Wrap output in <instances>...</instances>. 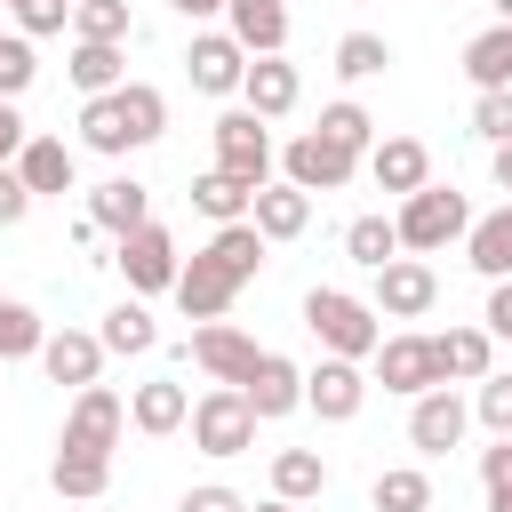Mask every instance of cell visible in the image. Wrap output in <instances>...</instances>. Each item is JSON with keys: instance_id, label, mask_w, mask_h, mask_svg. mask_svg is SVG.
<instances>
[{"instance_id": "cell-7", "label": "cell", "mask_w": 512, "mask_h": 512, "mask_svg": "<svg viewBox=\"0 0 512 512\" xmlns=\"http://www.w3.org/2000/svg\"><path fill=\"white\" fill-rule=\"evenodd\" d=\"M112 264H120L128 296H160V288H176V272H184L168 224H144V232H128V240H112Z\"/></svg>"}, {"instance_id": "cell-39", "label": "cell", "mask_w": 512, "mask_h": 512, "mask_svg": "<svg viewBox=\"0 0 512 512\" xmlns=\"http://www.w3.org/2000/svg\"><path fill=\"white\" fill-rule=\"evenodd\" d=\"M48 488H56V496H72V504H96V496L112 488V464H88V456H56V464H48Z\"/></svg>"}, {"instance_id": "cell-40", "label": "cell", "mask_w": 512, "mask_h": 512, "mask_svg": "<svg viewBox=\"0 0 512 512\" xmlns=\"http://www.w3.org/2000/svg\"><path fill=\"white\" fill-rule=\"evenodd\" d=\"M32 80H40V56H32V40H24V32H0V104H16Z\"/></svg>"}, {"instance_id": "cell-11", "label": "cell", "mask_w": 512, "mask_h": 512, "mask_svg": "<svg viewBox=\"0 0 512 512\" xmlns=\"http://www.w3.org/2000/svg\"><path fill=\"white\" fill-rule=\"evenodd\" d=\"M256 360H264V344H256L248 328H232V320H200V328H192V368H200L208 384H248Z\"/></svg>"}, {"instance_id": "cell-5", "label": "cell", "mask_w": 512, "mask_h": 512, "mask_svg": "<svg viewBox=\"0 0 512 512\" xmlns=\"http://www.w3.org/2000/svg\"><path fill=\"white\" fill-rule=\"evenodd\" d=\"M208 136H216V168H224L232 184H248V192H264V184H272V160H280V152H272V128H264L248 104H232Z\"/></svg>"}, {"instance_id": "cell-52", "label": "cell", "mask_w": 512, "mask_h": 512, "mask_svg": "<svg viewBox=\"0 0 512 512\" xmlns=\"http://www.w3.org/2000/svg\"><path fill=\"white\" fill-rule=\"evenodd\" d=\"M488 512H512V496H488Z\"/></svg>"}, {"instance_id": "cell-45", "label": "cell", "mask_w": 512, "mask_h": 512, "mask_svg": "<svg viewBox=\"0 0 512 512\" xmlns=\"http://www.w3.org/2000/svg\"><path fill=\"white\" fill-rule=\"evenodd\" d=\"M480 488H488V496H512V440L480 448Z\"/></svg>"}, {"instance_id": "cell-41", "label": "cell", "mask_w": 512, "mask_h": 512, "mask_svg": "<svg viewBox=\"0 0 512 512\" xmlns=\"http://www.w3.org/2000/svg\"><path fill=\"white\" fill-rule=\"evenodd\" d=\"M472 136L496 152V144H512V88H480L472 96Z\"/></svg>"}, {"instance_id": "cell-18", "label": "cell", "mask_w": 512, "mask_h": 512, "mask_svg": "<svg viewBox=\"0 0 512 512\" xmlns=\"http://www.w3.org/2000/svg\"><path fill=\"white\" fill-rule=\"evenodd\" d=\"M40 368H48V384L88 392V384L104 376V336H96V328H56V336L40 344Z\"/></svg>"}, {"instance_id": "cell-2", "label": "cell", "mask_w": 512, "mask_h": 512, "mask_svg": "<svg viewBox=\"0 0 512 512\" xmlns=\"http://www.w3.org/2000/svg\"><path fill=\"white\" fill-rule=\"evenodd\" d=\"M304 328H312V344L328 360H360V368L384 344V312L368 296H352V288H304Z\"/></svg>"}, {"instance_id": "cell-54", "label": "cell", "mask_w": 512, "mask_h": 512, "mask_svg": "<svg viewBox=\"0 0 512 512\" xmlns=\"http://www.w3.org/2000/svg\"><path fill=\"white\" fill-rule=\"evenodd\" d=\"M0 8H24V0H0Z\"/></svg>"}, {"instance_id": "cell-25", "label": "cell", "mask_w": 512, "mask_h": 512, "mask_svg": "<svg viewBox=\"0 0 512 512\" xmlns=\"http://www.w3.org/2000/svg\"><path fill=\"white\" fill-rule=\"evenodd\" d=\"M248 224H256L264 240H304V224H312V192H296V184L280 176V184H264V192H256Z\"/></svg>"}, {"instance_id": "cell-32", "label": "cell", "mask_w": 512, "mask_h": 512, "mask_svg": "<svg viewBox=\"0 0 512 512\" xmlns=\"http://www.w3.org/2000/svg\"><path fill=\"white\" fill-rule=\"evenodd\" d=\"M72 40L128 48V40H136V16H128V0H72Z\"/></svg>"}, {"instance_id": "cell-47", "label": "cell", "mask_w": 512, "mask_h": 512, "mask_svg": "<svg viewBox=\"0 0 512 512\" xmlns=\"http://www.w3.org/2000/svg\"><path fill=\"white\" fill-rule=\"evenodd\" d=\"M480 328L512 344V280H488V312H480Z\"/></svg>"}, {"instance_id": "cell-1", "label": "cell", "mask_w": 512, "mask_h": 512, "mask_svg": "<svg viewBox=\"0 0 512 512\" xmlns=\"http://www.w3.org/2000/svg\"><path fill=\"white\" fill-rule=\"evenodd\" d=\"M160 136H168V96H160L152 80H128V88L80 104V144L104 152V160H128V152H144V144H160Z\"/></svg>"}, {"instance_id": "cell-15", "label": "cell", "mask_w": 512, "mask_h": 512, "mask_svg": "<svg viewBox=\"0 0 512 512\" xmlns=\"http://www.w3.org/2000/svg\"><path fill=\"white\" fill-rule=\"evenodd\" d=\"M176 304H184V320H224L232 312V296H240V280L200 248V256H184V272H176V288H168Z\"/></svg>"}, {"instance_id": "cell-4", "label": "cell", "mask_w": 512, "mask_h": 512, "mask_svg": "<svg viewBox=\"0 0 512 512\" xmlns=\"http://www.w3.org/2000/svg\"><path fill=\"white\" fill-rule=\"evenodd\" d=\"M120 424H128L120 392H112V384H88V392H72V408H64V440H56V456L112 464V448H120Z\"/></svg>"}, {"instance_id": "cell-48", "label": "cell", "mask_w": 512, "mask_h": 512, "mask_svg": "<svg viewBox=\"0 0 512 512\" xmlns=\"http://www.w3.org/2000/svg\"><path fill=\"white\" fill-rule=\"evenodd\" d=\"M32 144V128H24V112L16 104H0V168H16V152Z\"/></svg>"}, {"instance_id": "cell-44", "label": "cell", "mask_w": 512, "mask_h": 512, "mask_svg": "<svg viewBox=\"0 0 512 512\" xmlns=\"http://www.w3.org/2000/svg\"><path fill=\"white\" fill-rule=\"evenodd\" d=\"M176 512H248V504H240L224 480H200V488H184V496H176Z\"/></svg>"}, {"instance_id": "cell-42", "label": "cell", "mask_w": 512, "mask_h": 512, "mask_svg": "<svg viewBox=\"0 0 512 512\" xmlns=\"http://www.w3.org/2000/svg\"><path fill=\"white\" fill-rule=\"evenodd\" d=\"M472 416L496 432V440H512V368H496V376H480V392H472Z\"/></svg>"}, {"instance_id": "cell-8", "label": "cell", "mask_w": 512, "mask_h": 512, "mask_svg": "<svg viewBox=\"0 0 512 512\" xmlns=\"http://www.w3.org/2000/svg\"><path fill=\"white\" fill-rule=\"evenodd\" d=\"M368 368H376V384H384V392H400V400H424V392H440V360H432V336H416V328L384 336Z\"/></svg>"}, {"instance_id": "cell-28", "label": "cell", "mask_w": 512, "mask_h": 512, "mask_svg": "<svg viewBox=\"0 0 512 512\" xmlns=\"http://www.w3.org/2000/svg\"><path fill=\"white\" fill-rule=\"evenodd\" d=\"M96 336H104V352H120V360H128V352H152V344H160V320H152V304H144V296H120V304L104 312V328H96Z\"/></svg>"}, {"instance_id": "cell-21", "label": "cell", "mask_w": 512, "mask_h": 512, "mask_svg": "<svg viewBox=\"0 0 512 512\" xmlns=\"http://www.w3.org/2000/svg\"><path fill=\"white\" fill-rule=\"evenodd\" d=\"M128 424H136L144 440H168V432H184V424H192V392H184V384H168V376H152V384H136V392H128Z\"/></svg>"}, {"instance_id": "cell-49", "label": "cell", "mask_w": 512, "mask_h": 512, "mask_svg": "<svg viewBox=\"0 0 512 512\" xmlns=\"http://www.w3.org/2000/svg\"><path fill=\"white\" fill-rule=\"evenodd\" d=\"M184 24H208V16H224V0H168Z\"/></svg>"}, {"instance_id": "cell-33", "label": "cell", "mask_w": 512, "mask_h": 512, "mask_svg": "<svg viewBox=\"0 0 512 512\" xmlns=\"http://www.w3.org/2000/svg\"><path fill=\"white\" fill-rule=\"evenodd\" d=\"M320 136H328V144H344L352 160H368V152H376V120H368V104H352V96L320 104Z\"/></svg>"}, {"instance_id": "cell-12", "label": "cell", "mask_w": 512, "mask_h": 512, "mask_svg": "<svg viewBox=\"0 0 512 512\" xmlns=\"http://www.w3.org/2000/svg\"><path fill=\"white\" fill-rule=\"evenodd\" d=\"M384 320H424L432 304H440V272L424 264V256H392L384 272H376V296H368Z\"/></svg>"}, {"instance_id": "cell-37", "label": "cell", "mask_w": 512, "mask_h": 512, "mask_svg": "<svg viewBox=\"0 0 512 512\" xmlns=\"http://www.w3.org/2000/svg\"><path fill=\"white\" fill-rule=\"evenodd\" d=\"M40 344H48V320L32 304L0 296V360H40Z\"/></svg>"}, {"instance_id": "cell-50", "label": "cell", "mask_w": 512, "mask_h": 512, "mask_svg": "<svg viewBox=\"0 0 512 512\" xmlns=\"http://www.w3.org/2000/svg\"><path fill=\"white\" fill-rule=\"evenodd\" d=\"M488 176H496V184L512 192V144H496V152H488Z\"/></svg>"}, {"instance_id": "cell-46", "label": "cell", "mask_w": 512, "mask_h": 512, "mask_svg": "<svg viewBox=\"0 0 512 512\" xmlns=\"http://www.w3.org/2000/svg\"><path fill=\"white\" fill-rule=\"evenodd\" d=\"M24 216H32V192H24V176H16V168H0V232H8V224H24Z\"/></svg>"}, {"instance_id": "cell-20", "label": "cell", "mask_w": 512, "mask_h": 512, "mask_svg": "<svg viewBox=\"0 0 512 512\" xmlns=\"http://www.w3.org/2000/svg\"><path fill=\"white\" fill-rule=\"evenodd\" d=\"M16 176H24V192H32V200H64V192H72V176H80V160H72V144H64V136H32V144L16 152Z\"/></svg>"}, {"instance_id": "cell-14", "label": "cell", "mask_w": 512, "mask_h": 512, "mask_svg": "<svg viewBox=\"0 0 512 512\" xmlns=\"http://www.w3.org/2000/svg\"><path fill=\"white\" fill-rule=\"evenodd\" d=\"M184 72H192L200 96H240V80H248V48H240L232 32H192Z\"/></svg>"}, {"instance_id": "cell-16", "label": "cell", "mask_w": 512, "mask_h": 512, "mask_svg": "<svg viewBox=\"0 0 512 512\" xmlns=\"http://www.w3.org/2000/svg\"><path fill=\"white\" fill-rule=\"evenodd\" d=\"M240 400L256 408V424H272V416H296V408H304V368H296L288 352H264V360L248 368Z\"/></svg>"}, {"instance_id": "cell-23", "label": "cell", "mask_w": 512, "mask_h": 512, "mask_svg": "<svg viewBox=\"0 0 512 512\" xmlns=\"http://www.w3.org/2000/svg\"><path fill=\"white\" fill-rule=\"evenodd\" d=\"M368 176H376V192H424L432 184V152L416 144V136H384L376 152H368Z\"/></svg>"}, {"instance_id": "cell-31", "label": "cell", "mask_w": 512, "mask_h": 512, "mask_svg": "<svg viewBox=\"0 0 512 512\" xmlns=\"http://www.w3.org/2000/svg\"><path fill=\"white\" fill-rule=\"evenodd\" d=\"M264 248H272V240H264L256 224H216V232H208V256H216V264H224L240 288L264 272Z\"/></svg>"}, {"instance_id": "cell-30", "label": "cell", "mask_w": 512, "mask_h": 512, "mask_svg": "<svg viewBox=\"0 0 512 512\" xmlns=\"http://www.w3.org/2000/svg\"><path fill=\"white\" fill-rule=\"evenodd\" d=\"M464 80L472 88H512V24H488L464 40Z\"/></svg>"}, {"instance_id": "cell-36", "label": "cell", "mask_w": 512, "mask_h": 512, "mask_svg": "<svg viewBox=\"0 0 512 512\" xmlns=\"http://www.w3.org/2000/svg\"><path fill=\"white\" fill-rule=\"evenodd\" d=\"M368 504H376V512H432V480H424L416 464H392V472H376Z\"/></svg>"}, {"instance_id": "cell-34", "label": "cell", "mask_w": 512, "mask_h": 512, "mask_svg": "<svg viewBox=\"0 0 512 512\" xmlns=\"http://www.w3.org/2000/svg\"><path fill=\"white\" fill-rule=\"evenodd\" d=\"M192 208H200L208 224H248V208H256V192H248V184H232L224 168H208V176L192 184Z\"/></svg>"}, {"instance_id": "cell-27", "label": "cell", "mask_w": 512, "mask_h": 512, "mask_svg": "<svg viewBox=\"0 0 512 512\" xmlns=\"http://www.w3.org/2000/svg\"><path fill=\"white\" fill-rule=\"evenodd\" d=\"M464 256H472V272H480V280H512V200H504L496 216H472Z\"/></svg>"}, {"instance_id": "cell-6", "label": "cell", "mask_w": 512, "mask_h": 512, "mask_svg": "<svg viewBox=\"0 0 512 512\" xmlns=\"http://www.w3.org/2000/svg\"><path fill=\"white\" fill-rule=\"evenodd\" d=\"M192 448L200 456H248L256 448V408L240 400V384H208L192 400Z\"/></svg>"}, {"instance_id": "cell-26", "label": "cell", "mask_w": 512, "mask_h": 512, "mask_svg": "<svg viewBox=\"0 0 512 512\" xmlns=\"http://www.w3.org/2000/svg\"><path fill=\"white\" fill-rule=\"evenodd\" d=\"M72 88H80V104L88 96H112V88H128V48H104V40H72Z\"/></svg>"}, {"instance_id": "cell-35", "label": "cell", "mask_w": 512, "mask_h": 512, "mask_svg": "<svg viewBox=\"0 0 512 512\" xmlns=\"http://www.w3.org/2000/svg\"><path fill=\"white\" fill-rule=\"evenodd\" d=\"M344 256H352L360 272H384V264L400 256V232H392V216H352V224H344Z\"/></svg>"}, {"instance_id": "cell-29", "label": "cell", "mask_w": 512, "mask_h": 512, "mask_svg": "<svg viewBox=\"0 0 512 512\" xmlns=\"http://www.w3.org/2000/svg\"><path fill=\"white\" fill-rule=\"evenodd\" d=\"M320 488H328V456L320 448H280L272 456V496L280 504H312Z\"/></svg>"}, {"instance_id": "cell-51", "label": "cell", "mask_w": 512, "mask_h": 512, "mask_svg": "<svg viewBox=\"0 0 512 512\" xmlns=\"http://www.w3.org/2000/svg\"><path fill=\"white\" fill-rule=\"evenodd\" d=\"M488 8H496V24H512V0H488Z\"/></svg>"}, {"instance_id": "cell-43", "label": "cell", "mask_w": 512, "mask_h": 512, "mask_svg": "<svg viewBox=\"0 0 512 512\" xmlns=\"http://www.w3.org/2000/svg\"><path fill=\"white\" fill-rule=\"evenodd\" d=\"M16 24H24V40H48V32H64V24H72V0H24V8H16Z\"/></svg>"}, {"instance_id": "cell-24", "label": "cell", "mask_w": 512, "mask_h": 512, "mask_svg": "<svg viewBox=\"0 0 512 512\" xmlns=\"http://www.w3.org/2000/svg\"><path fill=\"white\" fill-rule=\"evenodd\" d=\"M432 360H440V384H480V376H496V336L448 328V336H432Z\"/></svg>"}, {"instance_id": "cell-19", "label": "cell", "mask_w": 512, "mask_h": 512, "mask_svg": "<svg viewBox=\"0 0 512 512\" xmlns=\"http://www.w3.org/2000/svg\"><path fill=\"white\" fill-rule=\"evenodd\" d=\"M296 96H304V72H296L288 56H248L240 104H248L256 120H280V112H296Z\"/></svg>"}, {"instance_id": "cell-10", "label": "cell", "mask_w": 512, "mask_h": 512, "mask_svg": "<svg viewBox=\"0 0 512 512\" xmlns=\"http://www.w3.org/2000/svg\"><path fill=\"white\" fill-rule=\"evenodd\" d=\"M352 168H360V160H352L344 144H328L320 128L288 136V152H280V176H288L296 192H344V184H352Z\"/></svg>"}, {"instance_id": "cell-9", "label": "cell", "mask_w": 512, "mask_h": 512, "mask_svg": "<svg viewBox=\"0 0 512 512\" xmlns=\"http://www.w3.org/2000/svg\"><path fill=\"white\" fill-rule=\"evenodd\" d=\"M368 384H376V376H368L360 360H328V352H320V368H304V408H312L320 424H352V416L368 408Z\"/></svg>"}, {"instance_id": "cell-38", "label": "cell", "mask_w": 512, "mask_h": 512, "mask_svg": "<svg viewBox=\"0 0 512 512\" xmlns=\"http://www.w3.org/2000/svg\"><path fill=\"white\" fill-rule=\"evenodd\" d=\"M384 64H392L384 32H344V40H336V80H352V88H360V80H376Z\"/></svg>"}, {"instance_id": "cell-53", "label": "cell", "mask_w": 512, "mask_h": 512, "mask_svg": "<svg viewBox=\"0 0 512 512\" xmlns=\"http://www.w3.org/2000/svg\"><path fill=\"white\" fill-rule=\"evenodd\" d=\"M256 512H296V504H280V496H272V504H256Z\"/></svg>"}, {"instance_id": "cell-13", "label": "cell", "mask_w": 512, "mask_h": 512, "mask_svg": "<svg viewBox=\"0 0 512 512\" xmlns=\"http://www.w3.org/2000/svg\"><path fill=\"white\" fill-rule=\"evenodd\" d=\"M464 432H472V408L448 384L424 392V400H408V448L416 456H448V448H464Z\"/></svg>"}, {"instance_id": "cell-3", "label": "cell", "mask_w": 512, "mask_h": 512, "mask_svg": "<svg viewBox=\"0 0 512 512\" xmlns=\"http://www.w3.org/2000/svg\"><path fill=\"white\" fill-rule=\"evenodd\" d=\"M392 232H400V248H408V256H432V248H448V240H464V232H472V208H464V192H456V184H424V192H408V200H400Z\"/></svg>"}, {"instance_id": "cell-17", "label": "cell", "mask_w": 512, "mask_h": 512, "mask_svg": "<svg viewBox=\"0 0 512 512\" xmlns=\"http://www.w3.org/2000/svg\"><path fill=\"white\" fill-rule=\"evenodd\" d=\"M88 224H96L104 240H128V232L152 224V192H144L136 176H104V184L88 192Z\"/></svg>"}, {"instance_id": "cell-22", "label": "cell", "mask_w": 512, "mask_h": 512, "mask_svg": "<svg viewBox=\"0 0 512 512\" xmlns=\"http://www.w3.org/2000/svg\"><path fill=\"white\" fill-rule=\"evenodd\" d=\"M224 32L248 56H280L288 48V0H224Z\"/></svg>"}]
</instances>
